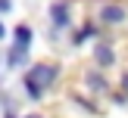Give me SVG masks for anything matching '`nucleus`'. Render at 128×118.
I'll return each mask as SVG.
<instances>
[{"mask_svg": "<svg viewBox=\"0 0 128 118\" xmlns=\"http://www.w3.org/2000/svg\"><path fill=\"white\" fill-rule=\"evenodd\" d=\"M28 47H31V28L19 25L16 28V50H28Z\"/></svg>", "mask_w": 128, "mask_h": 118, "instance_id": "39448f33", "label": "nucleus"}, {"mask_svg": "<svg viewBox=\"0 0 128 118\" xmlns=\"http://www.w3.org/2000/svg\"><path fill=\"white\" fill-rule=\"evenodd\" d=\"M88 84H91V87H97V90H103V87H106V84H103V78H100V75H94V72L88 75Z\"/></svg>", "mask_w": 128, "mask_h": 118, "instance_id": "423d86ee", "label": "nucleus"}, {"mask_svg": "<svg viewBox=\"0 0 128 118\" xmlns=\"http://www.w3.org/2000/svg\"><path fill=\"white\" fill-rule=\"evenodd\" d=\"M94 56H97L100 68H110L112 65V50L106 47V43H97V47H94Z\"/></svg>", "mask_w": 128, "mask_h": 118, "instance_id": "20e7f679", "label": "nucleus"}, {"mask_svg": "<svg viewBox=\"0 0 128 118\" xmlns=\"http://www.w3.org/2000/svg\"><path fill=\"white\" fill-rule=\"evenodd\" d=\"M25 118H41V115H25Z\"/></svg>", "mask_w": 128, "mask_h": 118, "instance_id": "1a4fd4ad", "label": "nucleus"}, {"mask_svg": "<svg viewBox=\"0 0 128 118\" xmlns=\"http://www.w3.org/2000/svg\"><path fill=\"white\" fill-rule=\"evenodd\" d=\"M100 19H103L106 25H119V22H125V9L119 3H106L103 9H100Z\"/></svg>", "mask_w": 128, "mask_h": 118, "instance_id": "f03ea898", "label": "nucleus"}, {"mask_svg": "<svg viewBox=\"0 0 128 118\" xmlns=\"http://www.w3.org/2000/svg\"><path fill=\"white\" fill-rule=\"evenodd\" d=\"M3 34H6V28H3V25H0V37H3Z\"/></svg>", "mask_w": 128, "mask_h": 118, "instance_id": "6e6552de", "label": "nucleus"}, {"mask_svg": "<svg viewBox=\"0 0 128 118\" xmlns=\"http://www.w3.org/2000/svg\"><path fill=\"white\" fill-rule=\"evenodd\" d=\"M69 16H72V12H69V3H53V6H50V19H53L56 28H66Z\"/></svg>", "mask_w": 128, "mask_h": 118, "instance_id": "7ed1b4c3", "label": "nucleus"}, {"mask_svg": "<svg viewBox=\"0 0 128 118\" xmlns=\"http://www.w3.org/2000/svg\"><path fill=\"white\" fill-rule=\"evenodd\" d=\"M10 6H12L10 0H0V12H10Z\"/></svg>", "mask_w": 128, "mask_h": 118, "instance_id": "0eeeda50", "label": "nucleus"}, {"mask_svg": "<svg viewBox=\"0 0 128 118\" xmlns=\"http://www.w3.org/2000/svg\"><path fill=\"white\" fill-rule=\"evenodd\" d=\"M56 75H60V68L50 65V62H41V65H31L28 75H25V90H28L31 99H41L44 90H47L50 84L56 81Z\"/></svg>", "mask_w": 128, "mask_h": 118, "instance_id": "f257e3e1", "label": "nucleus"}]
</instances>
